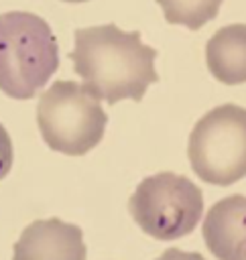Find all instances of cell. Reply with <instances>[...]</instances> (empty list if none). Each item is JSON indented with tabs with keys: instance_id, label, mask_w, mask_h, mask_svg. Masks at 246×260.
<instances>
[{
	"instance_id": "6da1fadb",
	"label": "cell",
	"mask_w": 246,
	"mask_h": 260,
	"mask_svg": "<svg viewBox=\"0 0 246 260\" xmlns=\"http://www.w3.org/2000/svg\"><path fill=\"white\" fill-rule=\"evenodd\" d=\"M69 53L83 87L110 106L120 100L140 102L146 87L159 79L157 51L142 43L140 32H126L116 24L79 28Z\"/></svg>"
},
{
	"instance_id": "7a4b0ae2",
	"label": "cell",
	"mask_w": 246,
	"mask_h": 260,
	"mask_svg": "<svg viewBox=\"0 0 246 260\" xmlns=\"http://www.w3.org/2000/svg\"><path fill=\"white\" fill-rule=\"evenodd\" d=\"M59 67L51 26L33 12L0 14V89L14 100L37 95Z\"/></svg>"
},
{
	"instance_id": "3957f363",
	"label": "cell",
	"mask_w": 246,
	"mask_h": 260,
	"mask_svg": "<svg viewBox=\"0 0 246 260\" xmlns=\"http://www.w3.org/2000/svg\"><path fill=\"white\" fill-rule=\"evenodd\" d=\"M37 124L49 148L81 156L102 140L108 116L83 83L55 81L39 100Z\"/></svg>"
},
{
	"instance_id": "277c9868",
	"label": "cell",
	"mask_w": 246,
	"mask_h": 260,
	"mask_svg": "<svg viewBox=\"0 0 246 260\" xmlns=\"http://www.w3.org/2000/svg\"><path fill=\"white\" fill-rule=\"evenodd\" d=\"M187 156L193 173L218 187L246 177V108L224 104L199 118L191 130Z\"/></svg>"
},
{
	"instance_id": "5b68a950",
	"label": "cell",
	"mask_w": 246,
	"mask_h": 260,
	"mask_svg": "<svg viewBox=\"0 0 246 260\" xmlns=\"http://www.w3.org/2000/svg\"><path fill=\"white\" fill-rule=\"evenodd\" d=\"M132 219L157 240H177L191 234L203 213L201 189L175 173L142 179L128 199Z\"/></svg>"
},
{
	"instance_id": "8992f818",
	"label": "cell",
	"mask_w": 246,
	"mask_h": 260,
	"mask_svg": "<svg viewBox=\"0 0 246 260\" xmlns=\"http://www.w3.org/2000/svg\"><path fill=\"white\" fill-rule=\"evenodd\" d=\"M83 234L57 217L37 219L14 244L12 260H85Z\"/></svg>"
},
{
	"instance_id": "52a82bcc",
	"label": "cell",
	"mask_w": 246,
	"mask_h": 260,
	"mask_svg": "<svg viewBox=\"0 0 246 260\" xmlns=\"http://www.w3.org/2000/svg\"><path fill=\"white\" fill-rule=\"evenodd\" d=\"M203 240L218 260H246V197L216 201L203 219Z\"/></svg>"
},
{
	"instance_id": "ba28073f",
	"label": "cell",
	"mask_w": 246,
	"mask_h": 260,
	"mask_svg": "<svg viewBox=\"0 0 246 260\" xmlns=\"http://www.w3.org/2000/svg\"><path fill=\"white\" fill-rule=\"evenodd\" d=\"M205 63L218 81L246 83V24H228L213 32L205 45Z\"/></svg>"
},
{
	"instance_id": "9c48e42d",
	"label": "cell",
	"mask_w": 246,
	"mask_h": 260,
	"mask_svg": "<svg viewBox=\"0 0 246 260\" xmlns=\"http://www.w3.org/2000/svg\"><path fill=\"white\" fill-rule=\"evenodd\" d=\"M163 8L167 22L181 24L189 30H197L220 12L224 0H157Z\"/></svg>"
},
{
	"instance_id": "30bf717a",
	"label": "cell",
	"mask_w": 246,
	"mask_h": 260,
	"mask_svg": "<svg viewBox=\"0 0 246 260\" xmlns=\"http://www.w3.org/2000/svg\"><path fill=\"white\" fill-rule=\"evenodd\" d=\"M10 167H12V140L6 128L0 124V179L8 175Z\"/></svg>"
},
{
	"instance_id": "8fae6325",
	"label": "cell",
	"mask_w": 246,
	"mask_h": 260,
	"mask_svg": "<svg viewBox=\"0 0 246 260\" xmlns=\"http://www.w3.org/2000/svg\"><path fill=\"white\" fill-rule=\"evenodd\" d=\"M155 260H205V258L197 252H183V250H177V248H169Z\"/></svg>"
},
{
	"instance_id": "7c38bea8",
	"label": "cell",
	"mask_w": 246,
	"mask_h": 260,
	"mask_svg": "<svg viewBox=\"0 0 246 260\" xmlns=\"http://www.w3.org/2000/svg\"><path fill=\"white\" fill-rule=\"evenodd\" d=\"M63 2H85V0H63Z\"/></svg>"
}]
</instances>
